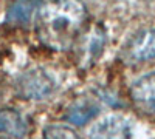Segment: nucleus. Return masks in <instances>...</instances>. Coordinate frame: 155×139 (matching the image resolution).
Listing matches in <instances>:
<instances>
[{
  "label": "nucleus",
  "instance_id": "6",
  "mask_svg": "<svg viewBox=\"0 0 155 139\" xmlns=\"http://www.w3.org/2000/svg\"><path fill=\"white\" fill-rule=\"evenodd\" d=\"M28 133V121L14 108H0V137L23 139Z\"/></svg>",
  "mask_w": 155,
  "mask_h": 139
},
{
  "label": "nucleus",
  "instance_id": "1",
  "mask_svg": "<svg viewBox=\"0 0 155 139\" xmlns=\"http://www.w3.org/2000/svg\"><path fill=\"white\" fill-rule=\"evenodd\" d=\"M87 20V8L81 0H51L36 16L37 37L45 46L68 49L81 36Z\"/></svg>",
  "mask_w": 155,
  "mask_h": 139
},
{
  "label": "nucleus",
  "instance_id": "10",
  "mask_svg": "<svg viewBox=\"0 0 155 139\" xmlns=\"http://www.w3.org/2000/svg\"><path fill=\"white\" fill-rule=\"evenodd\" d=\"M44 139H81L73 128L67 125H47L44 128Z\"/></svg>",
  "mask_w": 155,
  "mask_h": 139
},
{
  "label": "nucleus",
  "instance_id": "7",
  "mask_svg": "<svg viewBox=\"0 0 155 139\" xmlns=\"http://www.w3.org/2000/svg\"><path fill=\"white\" fill-rule=\"evenodd\" d=\"M42 6L41 0H17L6 11V23L16 25V27H25L31 23L34 16H37L39 9Z\"/></svg>",
  "mask_w": 155,
  "mask_h": 139
},
{
  "label": "nucleus",
  "instance_id": "3",
  "mask_svg": "<svg viewBox=\"0 0 155 139\" xmlns=\"http://www.w3.org/2000/svg\"><path fill=\"white\" fill-rule=\"evenodd\" d=\"M155 57V28L141 30L129 39L123 49L121 59L126 64H140Z\"/></svg>",
  "mask_w": 155,
  "mask_h": 139
},
{
  "label": "nucleus",
  "instance_id": "2",
  "mask_svg": "<svg viewBox=\"0 0 155 139\" xmlns=\"http://www.w3.org/2000/svg\"><path fill=\"white\" fill-rule=\"evenodd\" d=\"M14 88L16 94L22 99H45L53 93L54 81L42 68H33L19 76Z\"/></svg>",
  "mask_w": 155,
  "mask_h": 139
},
{
  "label": "nucleus",
  "instance_id": "9",
  "mask_svg": "<svg viewBox=\"0 0 155 139\" xmlns=\"http://www.w3.org/2000/svg\"><path fill=\"white\" fill-rule=\"evenodd\" d=\"M106 45V36L101 31V28H96L90 36L85 37L81 49V59L85 65H90L102 54V49Z\"/></svg>",
  "mask_w": 155,
  "mask_h": 139
},
{
  "label": "nucleus",
  "instance_id": "8",
  "mask_svg": "<svg viewBox=\"0 0 155 139\" xmlns=\"http://www.w3.org/2000/svg\"><path fill=\"white\" fill-rule=\"evenodd\" d=\"M99 115V105L90 99H79L73 105L68 107L67 113L64 115V119L73 125H85L88 121H92Z\"/></svg>",
  "mask_w": 155,
  "mask_h": 139
},
{
  "label": "nucleus",
  "instance_id": "5",
  "mask_svg": "<svg viewBox=\"0 0 155 139\" xmlns=\"http://www.w3.org/2000/svg\"><path fill=\"white\" fill-rule=\"evenodd\" d=\"M134 104L146 113H155V71L141 76L130 87Z\"/></svg>",
  "mask_w": 155,
  "mask_h": 139
},
{
  "label": "nucleus",
  "instance_id": "4",
  "mask_svg": "<svg viewBox=\"0 0 155 139\" xmlns=\"http://www.w3.org/2000/svg\"><path fill=\"white\" fill-rule=\"evenodd\" d=\"M88 139H132L130 125L124 118L110 115L93 125Z\"/></svg>",
  "mask_w": 155,
  "mask_h": 139
}]
</instances>
